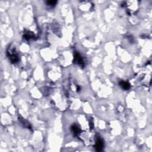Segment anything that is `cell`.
<instances>
[{
    "label": "cell",
    "mask_w": 152,
    "mask_h": 152,
    "mask_svg": "<svg viewBox=\"0 0 152 152\" xmlns=\"http://www.w3.org/2000/svg\"><path fill=\"white\" fill-rule=\"evenodd\" d=\"M103 146H104V144H103V141L102 139L100 137H98L96 139V144H95V149H96V151L100 152L103 150Z\"/></svg>",
    "instance_id": "6da1fadb"
},
{
    "label": "cell",
    "mask_w": 152,
    "mask_h": 152,
    "mask_svg": "<svg viewBox=\"0 0 152 152\" xmlns=\"http://www.w3.org/2000/svg\"><path fill=\"white\" fill-rule=\"evenodd\" d=\"M74 61L75 62L76 64H77L80 65L81 66L84 65L83 60L81 56L80 55V54H78V53H75V54H74Z\"/></svg>",
    "instance_id": "7a4b0ae2"
},
{
    "label": "cell",
    "mask_w": 152,
    "mask_h": 152,
    "mask_svg": "<svg viewBox=\"0 0 152 152\" xmlns=\"http://www.w3.org/2000/svg\"><path fill=\"white\" fill-rule=\"evenodd\" d=\"M119 85L124 90H129L131 87L130 84L128 82L125 81H122L119 83Z\"/></svg>",
    "instance_id": "3957f363"
},
{
    "label": "cell",
    "mask_w": 152,
    "mask_h": 152,
    "mask_svg": "<svg viewBox=\"0 0 152 152\" xmlns=\"http://www.w3.org/2000/svg\"><path fill=\"white\" fill-rule=\"evenodd\" d=\"M71 128H72V131H73V132H74V134L76 135H77L78 134H79L80 130H79V128H78V127L76 126V125H73V126H72V127H71Z\"/></svg>",
    "instance_id": "277c9868"
},
{
    "label": "cell",
    "mask_w": 152,
    "mask_h": 152,
    "mask_svg": "<svg viewBox=\"0 0 152 152\" xmlns=\"http://www.w3.org/2000/svg\"><path fill=\"white\" fill-rule=\"evenodd\" d=\"M56 1H49L47 2V4H49V5H55L56 4Z\"/></svg>",
    "instance_id": "5b68a950"
}]
</instances>
